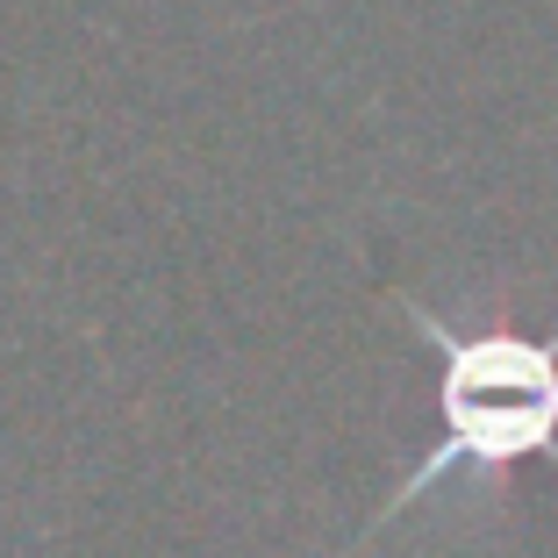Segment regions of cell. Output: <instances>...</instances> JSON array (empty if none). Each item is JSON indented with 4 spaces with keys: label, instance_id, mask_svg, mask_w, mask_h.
<instances>
[{
    "label": "cell",
    "instance_id": "1",
    "mask_svg": "<svg viewBox=\"0 0 558 558\" xmlns=\"http://www.w3.org/2000/svg\"><path fill=\"white\" fill-rule=\"evenodd\" d=\"M401 315L437 351V444L373 509L359 544L387 530L401 509H415L451 473H509L523 459L558 465V329H451L409 294H401Z\"/></svg>",
    "mask_w": 558,
    "mask_h": 558
}]
</instances>
